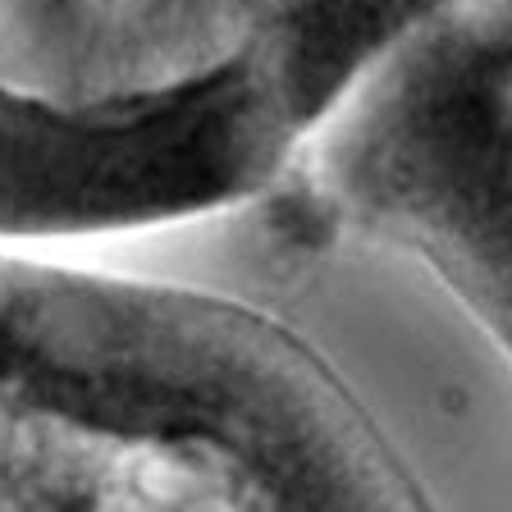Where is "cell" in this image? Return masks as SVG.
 Segmentation results:
<instances>
[{"label": "cell", "instance_id": "3957f363", "mask_svg": "<svg viewBox=\"0 0 512 512\" xmlns=\"http://www.w3.org/2000/svg\"><path fill=\"white\" fill-rule=\"evenodd\" d=\"M284 179L435 270L512 366V0H435Z\"/></svg>", "mask_w": 512, "mask_h": 512}, {"label": "cell", "instance_id": "6da1fadb", "mask_svg": "<svg viewBox=\"0 0 512 512\" xmlns=\"http://www.w3.org/2000/svg\"><path fill=\"white\" fill-rule=\"evenodd\" d=\"M229 60V0H0V247L261 192L275 128Z\"/></svg>", "mask_w": 512, "mask_h": 512}, {"label": "cell", "instance_id": "7a4b0ae2", "mask_svg": "<svg viewBox=\"0 0 512 512\" xmlns=\"http://www.w3.org/2000/svg\"><path fill=\"white\" fill-rule=\"evenodd\" d=\"M51 512H435L362 398L252 302L179 288Z\"/></svg>", "mask_w": 512, "mask_h": 512}, {"label": "cell", "instance_id": "277c9868", "mask_svg": "<svg viewBox=\"0 0 512 512\" xmlns=\"http://www.w3.org/2000/svg\"><path fill=\"white\" fill-rule=\"evenodd\" d=\"M23 270H28V261L14 247H0V512H23L32 453V421L19 371Z\"/></svg>", "mask_w": 512, "mask_h": 512}]
</instances>
